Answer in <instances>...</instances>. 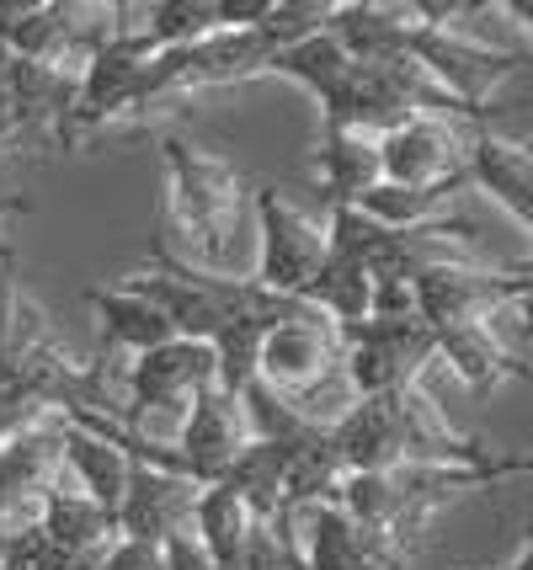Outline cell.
<instances>
[{
  "label": "cell",
  "mask_w": 533,
  "mask_h": 570,
  "mask_svg": "<svg viewBox=\"0 0 533 570\" xmlns=\"http://www.w3.org/2000/svg\"><path fill=\"white\" fill-rule=\"evenodd\" d=\"M529 470H533L529 453H496L485 464H395V470L379 474H342L330 507H342L357 528H374V533L395 539V544L422 549L427 522L448 501H458L464 491H491L496 480Z\"/></svg>",
  "instance_id": "cell-1"
},
{
  "label": "cell",
  "mask_w": 533,
  "mask_h": 570,
  "mask_svg": "<svg viewBox=\"0 0 533 570\" xmlns=\"http://www.w3.org/2000/svg\"><path fill=\"white\" fill-rule=\"evenodd\" d=\"M326 240L363 262V273L374 277V288H411L427 267H475L481 246H475V224L470 219H437L422 229H384L357 208H330Z\"/></svg>",
  "instance_id": "cell-2"
},
{
  "label": "cell",
  "mask_w": 533,
  "mask_h": 570,
  "mask_svg": "<svg viewBox=\"0 0 533 570\" xmlns=\"http://www.w3.org/2000/svg\"><path fill=\"white\" fill-rule=\"evenodd\" d=\"M160 155H166L171 203H177L181 229L204 256V273H219L235 256V224L246 214V193H251L246 171L235 160H225V155L193 145L187 134H166Z\"/></svg>",
  "instance_id": "cell-3"
},
{
  "label": "cell",
  "mask_w": 533,
  "mask_h": 570,
  "mask_svg": "<svg viewBox=\"0 0 533 570\" xmlns=\"http://www.w3.org/2000/svg\"><path fill=\"white\" fill-rule=\"evenodd\" d=\"M150 59L155 49L145 43V32L134 22H124L118 6H112V32H107L102 49L91 53L76 75V107H70L65 134H59V149H86L97 134L134 118V97H139V80H145Z\"/></svg>",
  "instance_id": "cell-4"
},
{
  "label": "cell",
  "mask_w": 533,
  "mask_h": 570,
  "mask_svg": "<svg viewBox=\"0 0 533 570\" xmlns=\"http://www.w3.org/2000/svg\"><path fill=\"white\" fill-rule=\"evenodd\" d=\"M112 32V6L80 0H0V49L27 65L80 75V65Z\"/></svg>",
  "instance_id": "cell-5"
},
{
  "label": "cell",
  "mask_w": 533,
  "mask_h": 570,
  "mask_svg": "<svg viewBox=\"0 0 533 570\" xmlns=\"http://www.w3.org/2000/svg\"><path fill=\"white\" fill-rule=\"evenodd\" d=\"M401 53L427 75L437 91H448L454 101L475 107V112H496V107H485V101L502 91V80H512V75L529 65L523 49H491V43L464 38L458 27H427V22H416V17H411V27H406V49Z\"/></svg>",
  "instance_id": "cell-6"
},
{
  "label": "cell",
  "mask_w": 533,
  "mask_h": 570,
  "mask_svg": "<svg viewBox=\"0 0 533 570\" xmlns=\"http://www.w3.org/2000/svg\"><path fill=\"white\" fill-rule=\"evenodd\" d=\"M432 357H437V336L422 315H368L342 331V373L357 400L416 384Z\"/></svg>",
  "instance_id": "cell-7"
},
{
  "label": "cell",
  "mask_w": 533,
  "mask_h": 570,
  "mask_svg": "<svg viewBox=\"0 0 533 570\" xmlns=\"http://www.w3.org/2000/svg\"><path fill=\"white\" fill-rule=\"evenodd\" d=\"M533 277L529 267H427L411 283V304L432 331H454V325L496 321L502 309H523Z\"/></svg>",
  "instance_id": "cell-8"
},
{
  "label": "cell",
  "mask_w": 533,
  "mask_h": 570,
  "mask_svg": "<svg viewBox=\"0 0 533 570\" xmlns=\"http://www.w3.org/2000/svg\"><path fill=\"white\" fill-rule=\"evenodd\" d=\"M251 193H256V229H261V256H256L251 283H261L267 294L299 298L309 288V277L320 273V262H326V229L309 214H299L273 181H261Z\"/></svg>",
  "instance_id": "cell-9"
},
{
  "label": "cell",
  "mask_w": 533,
  "mask_h": 570,
  "mask_svg": "<svg viewBox=\"0 0 533 570\" xmlns=\"http://www.w3.org/2000/svg\"><path fill=\"white\" fill-rule=\"evenodd\" d=\"M128 390V422L139 432V416L145 411H166V416H181L193 411V400L219 390V357L208 342H166V347L145 352V357H128L124 373Z\"/></svg>",
  "instance_id": "cell-10"
},
{
  "label": "cell",
  "mask_w": 533,
  "mask_h": 570,
  "mask_svg": "<svg viewBox=\"0 0 533 570\" xmlns=\"http://www.w3.org/2000/svg\"><path fill=\"white\" fill-rule=\"evenodd\" d=\"M470 139H475L470 124L416 112L411 124H401L395 134L379 139V176L389 187H432V181H448V176L464 171Z\"/></svg>",
  "instance_id": "cell-11"
},
{
  "label": "cell",
  "mask_w": 533,
  "mask_h": 570,
  "mask_svg": "<svg viewBox=\"0 0 533 570\" xmlns=\"http://www.w3.org/2000/svg\"><path fill=\"white\" fill-rule=\"evenodd\" d=\"M336 368H342V325H330L320 309L305 321L273 325L256 352V379L278 395H305Z\"/></svg>",
  "instance_id": "cell-12"
},
{
  "label": "cell",
  "mask_w": 533,
  "mask_h": 570,
  "mask_svg": "<svg viewBox=\"0 0 533 570\" xmlns=\"http://www.w3.org/2000/svg\"><path fill=\"white\" fill-rule=\"evenodd\" d=\"M193 507H198V485L155 464H134L128 470V491L118 501V539H139V544L166 549L171 539L193 533Z\"/></svg>",
  "instance_id": "cell-13"
},
{
  "label": "cell",
  "mask_w": 533,
  "mask_h": 570,
  "mask_svg": "<svg viewBox=\"0 0 533 570\" xmlns=\"http://www.w3.org/2000/svg\"><path fill=\"white\" fill-rule=\"evenodd\" d=\"M299 518H305L299 554L309 570H406L416 560L411 544H395L374 528H357L342 507H309Z\"/></svg>",
  "instance_id": "cell-14"
},
{
  "label": "cell",
  "mask_w": 533,
  "mask_h": 570,
  "mask_svg": "<svg viewBox=\"0 0 533 570\" xmlns=\"http://www.w3.org/2000/svg\"><path fill=\"white\" fill-rule=\"evenodd\" d=\"M464 176H470V187H485L512 214V224L529 235L533 229V155L523 139H502L491 128H475L470 155H464Z\"/></svg>",
  "instance_id": "cell-15"
},
{
  "label": "cell",
  "mask_w": 533,
  "mask_h": 570,
  "mask_svg": "<svg viewBox=\"0 0 533 570\" xmlns=\"http://www.w3.org/2000/svg\"><path fill=\"white\" fill-rule=\"evenodd\" d=\"M53 485H65V422L59 416L0 443V512L11 501L49 497Z\"/></svg>",
  "instance_id": "cell-16"
},
{
  "label": "cell",
  "mask_w": 533,
  "mask_h": 570,
  "mask_svg": "<svg viewBox=\"0 0 533 570\" xmlns=\"http://www.w3.org/2000/svg\"><path fill=\"white\" fill-rule=\"evenodd\" d=\"M309 171L320 176V193L330 208H353L368 187H379V139L353 134V128H330L320 124L315 155H309Z\"/></svg>",
  "instance_id": "cell-17"
},
{
  "label": "cell",
  "mask_w": 533,
  "mask_h": 570,
  "mask_svg": "<svg viewBox=\"0 0 533 570\" xmlns=\"http://www.w3.org/2000/svg\"><path fill=\"white\" fill-rule=\"evenodd\" d=\"M86 309L102 325V352H118V357H145V352L177 342L171 321L128 288H86Z\"/></svg>",
  "instance_id": "cell-18"
},
{
  "label": "cell",
  "mask_w": 533,
  "mask_h": 570,
  "mask_svg": "<svg viewBox=\"0 0 533 570\" xmlns=\"http://www.w3.org/2000/svg\"><path fill=\"white\" fill-rule=\"evenodd\" d=\"M432 336H437V357H448V368L470 390H496L507 379H529V363L496 336V321L454 325V331H432Z\"/></svg>",
  "instance_id": "cell-19"
},
{
  "label": "cell",
  "mask_w": 533,
  "mask_h": 570,
  "mask_svg": "<svg viewBox=\"0 0 533 570\" xmlns=\"http://www.w3.org/2000/svg\"><path fill=\"white\" fill-rule=\"evenodd\" d=\"M38 533H43L59 554H112V544H118V518H112L107 507H97L86 491L53 485L49 501H43Z\"/></svg>",
  "instance_id": "cell-20"
},
{
  "label": "cell",
  "mask_w": 533,
  "mask_h": 570,
  "mask_svg": "<svg viewBox=\"0 0 533 570\" xmlns=\"http://www.w3.org/2000/svg\"><path fill=\"white\" fill-rule=\"evenodd\" d=\"M65 470L80 480L76 491H86L97 507H107L118 518V501L128 491V470H134V459H128L124 448H112L97 432L65 422Z\"/></svg>",
  "instance_id": "cell-21"
},
{
  "label": "cell",
  "mask_w": 533,
  "mask_h": 570,
  "mask_svg": "<svg viewBox=\"0 0 533 570\" xmlns=\"http://www.w3.org/2000/svg\"><path fill=\"white\" fill-rule=\"evenodd\" d=\"M251 507L235 497L229 485H204L198 491V507H193V539L219 570H240V554H246V539H251Z\"/></svg>",
  "instance_id": "cell-22"
},
{
  "label": "cell",
  "mask_w": 533,
  "mask_h": 570,
  "mask_svg": "<svg viewBox=\"0 0 533 570\" xmlns=\"http://www.w3.org/2000/svg\"><path fill=\"white\" fill-rule=\"evenodd\" d=\"M305 304H315L320 315H326L330 325H357V321H368V298H374V277L363 273V262L357 256H347V250H336L326 240V262H320V273L309 277V288Z\"/></svg>",
  "instance_id": "cell-23"
},
{
  "label": "cell",
  "mask_w": 533,
  "mask_h": 570,
  "mask_svg": "<svg viewBox=\"0 0 533 570\" xmlns=\"http://www.w3.org/2000/svg\"><path fill=\"white\" fill-rule=\"evenodd\" d=\"M299 448H283V443H246L240 448V459L225 470V480L219 485H229L235 497L251 507L256 522L278 518L283 512V474H288V459H294Z\"/></svg>",
  "instance_id": "cell-24"
},
{
  "label": "cell",
  "mask_w": 533,
  "mask_h": 570,
  "mask_svg": "<svg viewBox=\"0 0 533 570\" xmlns=\"http://www.w3.org/2000/svg\"><path fill=\"white\" fill-rule=\"evenodd\" d=\"M128 17H139V32L155 53L166 49H187V43H204L214 32H225L219 22V0H155V6H128Z\"/></svg>",
  "instance_id": "cell-25"
},
{
  "label": "cell",
  "mask_w": 533,
  "mask_h": 570,
  "mask_svg": "<svg viewBox=\"0 0 533 570\" xmlns=\"http://www.w3.org/2000/svg\"><path fill=\"white\" fill-rule=\"evenodd\" d=\"M102 570H166V549L139 544V539H118Z\"/></svg>",
  "instance_id": "cell-26"
},
{
  "label": "cell",
  "mask_w": 533,
  "mask_h": 570,
  "mask_svg": "<svg viewBox=\"0 0 533 570\" xmlns=\"http://www.w3.org/2000/svg\"><path fill=\"white\" fill-rule=\"evenodd\" d=\"M166 570H219V566H214L204 549H198V539L187 533V539H171V544H166Z\"/></svg>",
  "instance_id": "cell-27"
},
{
  "label": "cell",
  "mask_w": 533,
  "mask_h": 570,
  "mask_svg": "<svg viewBox=\"0 0 533 570\" xmlns=\"http://www.w3.org/2000/svg\"><path fill=\"white\" fill-rule=\"evenodd\" d=\"M27 214H32V203L27 198H0V229H6L11 219H27ZM0 250H6V240H0Z\"/></svg>",
  "instance_id": "cell-28"
},
{
  "label": "cell",
  "mask_w": 533,
  "mask_h": 570,
  "mask_svg": "<svg viewBox=\"0 0 533 570\" xmlns=\"http://www.w3.org/2000/svg\"><path fill=\"white\" fill-rule=\"evenodd\" d=\"M507 570H533V539H529V533H523V544H517V554H512Z\"/></svg>",
  "instance_id": "cell-29"
},
{
  "label": "cell",
  "mask_w": 533,
  "mask_h": 570,
  "mask_svg": "<svg viewBox=\"0 0 533 570\" xmlns=\"http://www.w3.org/2000/svg\"><path fill=\"white\" fill-rule=\"evenodd\" d=\"M283 570H309V566H305V554H299V544L288 549V560H283Z\"/></svg>",
  "instance_id": "cell-30"
},
{
  "label": "cell",
  "mask_w": 533,
  "mask_h": 570,
  "mask_svg": "<svg viewBox=\"0 0 533 570\" xmlns=\"http://www.w3.org/2000/svg\"><path fill=\"white\" fill-rule=\"evenodd\" d=\"M0 570H6V566H0Z\"/></svg>",
  "instance_id": "cell-31"
}]
</instances>
